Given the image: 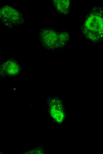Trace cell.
<instances>
[{
	"label": "cell",
	"mask_w": 103,
	"mask_h": 154,
	"mask_svg": "<svg viewBox=\"0 0 103 154\" xmlns=\"http://www.w3.org/2000/svg\"><path fill=\"white\" fill-rule=\"evenodd\" d=\"M39 38L43 46L49 50H54L65 46L70 38L66 31H58L50 28L40 30Z\"/></svg>",
	"instance_id": "2"
},
{
	"label": "cell",
	"mask_w": 103,
	"mask_h": 154,
	"mask_svg": "<svg viewBox=\"0 0 103 154\" xmlns=\"http://www.w3.org/2000/svg\"><path fill=\"white\" fill-rule=\"evenodd\" d=\"M1 153L0 152V154Z\"/></svg>",
	"instance_id": "7"
},
{
	"label": "cell",
	"mask_w": 103,
	"mask_h": 154,
	"mask_svg": "<svg viewBox=\"0 0 103 154\" xmlns=\"http://www.w3.org/2000/svg\"><path fill=\"white\" fill-rule=\"evenodd\" d=\"M1 55V52H0V56Z\"/></svg>",
	"instance_id": "6"
},
{
	"label": "cell",
	"mask_w": 103,
	"mask_h": 154,
	"mask_svg": "<svg viewBox=\"0 0 103 154\" xmlns=\"http://www.w3.org/2000/svg\"><path fill=\"white\" fill-rule=\"evenodd\" d=\"M103 9L94 7L85 17L82 32L84 37L94 43L103 39Z\"/></svg>",
	"instance_id": "1"
},
{
	"label": "cell",
	"mask_w": 103,
	"mask_h": 154,
	"mask_svg": "<svg viewBox=\"0 0 103 154\" xmlns=\"http://www.w3.org/2000/svg\"><path fill=\"white\" fill-rule=\"evenodd\" d=\"M24 22V15L20 10L9 5L0 6V22L6 27L13 28Z\"/></svg>",
	"instance_id": "3"
},
{
	"label": "cell",
	"mask_w": 103,
	"mask_h": 154,
	"mask_svg": "<svg viewBox=\"0 0 103 154\" xmlns=\"http://www.w3.org/2000/svg\"><path fill=\"white\" fill-rule=\"evenodd\" d=\"M20 70L19 65L12 60H8L0 64V77L15 76L18 75Z\"/></svg>",
	"instance_id": "4"
},
{
	"label": "cell",
	"mask_w": 103,
	"mask_h": 154,
	"mask_svg": "<svg viewBox=\"0 0 103 154\" xmlns=\"http://www.w3.org/2000/svg\"><path fill=\"white\" fill-rule=\"evenodd\" d=\"M53 4L60 13L65 15L68 14L70 7V1L67 0H54Z\"/></svg>",
	"instance_id": "5"
}]
</instances>
